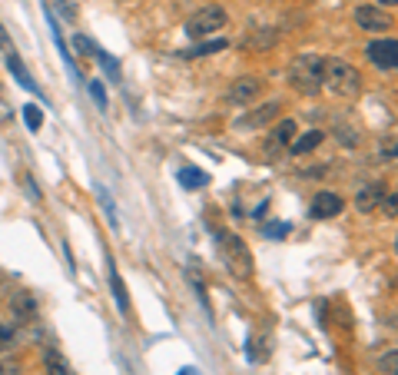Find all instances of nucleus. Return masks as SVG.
<instances>
[{"label": "nucleus", "mask_w": 398, "mask_h": 375, "mask_svg": "<svg viewBox=\"0 0 398 375\" xmlns=\"http://www.w3.org/2000/svg\"><path fill=\"white\" fill-rule=\"evenodd\" d=\"M97 60L103 63V70H107V77H110V80H120V67L113 63V57H110L107 50H100V47H97Z\"/></svg>", "instance_id": "nucleus-20"}, {"label": "nucleus", "mask_w": 398, "mask_h": 375, "mask_svg": "<svg viewBox=\"0 0 398 375\" xmlns=\"http://www.w3.org/2000/svg\"><path fill=\"white\" fill-rule=\"evenodd\" d=\"M395 252H398V236H395Z\"/></svg>", "instance_id": "nucleus-30"}, {"label": "nucleus", "mask_w": 398, "mask_h": 375, "mask_svg": "<svg viewBox=\"0 0 398 375\" xmlns=\"http://www.w3.org/2000/svg\"><path fill=\"white\" fill-rule=\"evenodd\" d=\"M279 110H282L279 100H269V103H263L259 110L246 113L243 120H239V126H246V130H249V126H253V130H256V126H266L269 120H276V116H279Z\"/></svg>", "instance_id": "nucleus-10"}, {"label": "nucleus", "mask_w": 398, "mask_h": 375, "mask_svg": "<svg viewBox=\"0 0 398 375\" xmlns=\"http://www.w3.org/2000/svg\"><path fill=\"white\" fill-rule=\"evenodd\" d=\"M365 57L375 63L379 70H398V40H372L369 47H365Z\"/></svg>", "instance_id": "nucleus-5"}, {"label": "nucleus", "mask_w": 398, "mask_h": 375, "mask_svg": "<svg viewBox=\"0 0 398 375\" xmlns=\"http://www.w3.org/2000/svg\"><path fill=\"white\" fill-rule=\"evenodd\" d=\"M325 67H329V60L322 57V53H299L289 67V83L299 93L315 96L325 87Z\"/></svg>", "instance_id": "nucleus-1"}, {"label": "nucleus", "mask_w": 398, "mask_h": 375, "mask_svg": "<svg viewBox=\"0 0 398 375\" xmlns=\"http://www.w3.org/2000/svg\"><path fill=\"white\" fill-rule=\"evenodd\" d=\"M325 90H332L342 100H355L362 93V73L345 60H329L325 67Z\"/></svg>", "instance_id": "nucleus-3"}, {"label": "nucleus", "mask_w": 398, "mask_h": 375, "mask_svg": "<svg viewBox=\"0 0 398 375\" xmlns=\"http://www.w3.org/2000/svg\"><path fill=\"white\" fill-rule=\"evenodd\" d=\"M43 369H47V375H73V369L67 366V359L57 349H43Z\"/></svg>", "instance_id": "nucleus-15"}, {"label": "nucleus", "mask_w": 398, "mask_h": 375, "mask_svg": "<svg viewBox=\"0 0 398 375\" xmlns=\"http://www.w3.org/2000/svg\"><path fill=\"white\" fill-rule=\"evenodd\" d=\"M10 312H14L17 322H33V316H37V302H33L30 292H17V296L10 299Z\"/></svg>", "instance_id": "nucleus-11"}, {"label": "nucleus", "mask_w": 398, "mask_h": 375, "mask_svg": "<svg viewBox=\"0 0 398 375\" xmlns=\"http://www.w3.org/2000/svg\"><path fill=\"white\" fill-rule=\"evenodd\" d=\"M179 183L186 186V190H199V186L209 183V176L203 173V170H193V166H183L179 170Z\"/></svg>", "instance_id": "nucleus-16"}, {"label": "nucleus", "mask_w": 398, "mask_h": 375, "mask_svg": "<svg viewBox=\"0 0 398 375\" xmlns=\"http://www.w3.org/2000/svg\"><path fill=\"white\" fill-rule=\"evenodd\" d=\"M23 120H27L30 130H40V123H43V113H40V106H23Z\"/></svg>", "instance_id": "nucleus-21"}, {"label": "nucleus", "mask_w": 398, "mask_h": 375, "mask_svg": "<svg viewBox=\"0 0 398 375\" xmlns=\"http://www.w3.org/2000/svg\"><path fill=\"white\" fill-rule=\"evenodd\" d=\"M322 140H325V133H322V130H309V133H302V136H295V140H292L289 153L292 156H305V153H312Z\"/></svg>", "instance_id": "nucleus-13"}, {"label": "nucleus", "mask_w": 398, "mask_h": 375, "mask_svg": "<svg viewBox=\"0 0 398 375\" xmlns=\"http://www.w3.org/2000/svg\"><path fill=\"white\" fill-rule=\"evenodd\" d=\"M7 70L17 77V83L23 90H37V83H33V77L27 73V67L20 63V57H17V50H7Z\"/></svg>", "instance_id": "nucleus-14"}, {"label": "nucleus", "mask_w": 398, "mask_h": 375, "mask_svg": "<svg viewBox=\"0 0 398 375\" xmlns=\"http://www.w3.org/2000/svg\"><path fill=\"white\" fill-rule=\"evenodd\" d=\"M295 133H299L295 120H282L279 126H272V133L266 136V156L276 160L279 153H286V150L292 146V140H295Z\"/></svg>", "instance_id": "nucleus-6"}, {"label": "nucleus", "mask_w": 398, "mask_h": 375, "mask_svg": "<svg viewBox=\"0 0 398 375\" xmlns=\"http://www.w3.org/2000/svg\"><path fill=\"white\" fill-rule=\"evenodd\" d=\"M379 369H382L385 375H398V349H392V352L379 356Z\"/></svg>", "instance_id": "nucleus-19"}, {"label": "nucleus", "mask_w": 398, "mask_h": 375, "mask_svg": "<svg viewBox=\"0 0 398 375\" xmlns=\"http://www.w3.org/2000/svg\"><path fill=\"white\" fill-rule=\"evenodd\" d=\"M345 210V200H342L339 192H332V190H322L312 196V220H332V216H339V212Z\"/></svg>", "instance_id": "nucleus-7"}, {"label": "nucleus", "mask_w": 398, "mask_h": 375, "mask_svg": "<svg viewBox=\"0 0 398 375\" xmlns=\"http://www.w3.org/2000/svg\"><path fill=\"white\" fill-rule=\"evenodd\" d=\"M216 242H219V256H223L226 269L233 276H239V279H249L253 276V252H249V246L236 232H219Z\"/></svg>", "instance_id": "nucleus-2"}, {"label": "nucleus", "mask_w": 398, "mask_h": 375, "mask_svg": "<svg viewBox=\"0 0 398 375\" xmlns=\"http://www.w3.org/2000/svg\"><path fill=\"white\" fill-rule=\"evenodd\" d=\"M355 24H359L362 30H372V34L392 30V17L382 7H372V4H362V7H355Z\"/></svg>", "instance_id": "nucleus-8"}, {"label": "nucleus", "mask_w": 398, "mask_h": 375, "mask_svg": "<svg viewBox=\"0 0 398 375\" xmlns=\"http://www.w3.org/2000/svg\"><path fill=\"white\" fill-rule=\"evenodd\" d=\"M110 286H113V299H117V309H120V312H130L127 286L120 282V276H117V272H113V266H110Z\"/></svg>", "instance_id": "nucleus-17"}, {"label": "nucleus", "mask_w": 398, "mask_h": 375, "mask_svg": "<svg viewBox=\"0 0 398 375\" xmlns=\"http://www.w3.org/2000/svg\"><path fill=\"white\" fill-rule=\"evenodd\" d=\"M223 27H226V10L219 4H206V7H199L193 17L186 20V34L193 40L209 37V34H216V30H223Z\"/></svg>", "instance_id": "nucleus-4"}, {"label": "nucleus", "mask_w": 398, "mask_h": 375, "mask_svg": "<svg viewBox=\"0 0 398 375\" xmlns=\"http://www.w3.org/2000/svg\"><path fill=\"white\" fill-rule=\"evenodd\" d=\"M286 232H289L286 222H269V226H266V236H272V240H279V236H286Z\"/></svg>", "instance_id": "nucleus-27"}, {"label": "nucleus", "mask_w": 398, "mask_h": 375, "mask_svg": "<svg viewBox=\"0 0 398 375\" xmlns=\"http://www.w3.org/2000/svg\"><path fill=\"white\" fill-rule=\"evenodd\" d=\"M379 4H385V7H398V0H379Z\"/></svg>", "instance_id": "nucleus-28"}, {"label": "nucleus", "mask_w": 398, "mask_h": 375, "mask_svg": "<svg viewBox=\"0 0 398 375\" xmlns=\"http://www.w3.org/2000/svg\"><path fill=\"white\" fill-rule=\"evenodd\" d=\"M219 50H226V40H209V43H199V47H193V50H183L179 57H206V53H219Z\"/></svg>", "instance_id": "nucleus-18"}, {"label": "nucleus", "mask_w": 398, "mask_h": 375, "mask_svg": "<svg viewBox=\"0 0 398 375\" xmlns=\"http://www.w3.org/2000/svg\"><path fill=\"white\" fill-rule=\"evenodd\" d=\"M335 136H339V143L342 146H355L359 143V136H355V130H352V126H335Z\"/></svg>", "instance_id": "nucleus-22"}, {"label": "nucleus", "mask_w": 398, "mask_h": 375, "mask_svg": "<svg viewBox=\"0 0 398 375\" xmlns=\"http://www.w3.org/2000/svg\"><path fill=\"white\" fill-rule=\"evenodd\" d=\"M179 375H196V372H193V369H183V372H179Z\"/></svg>", "instance_id": "nucleus-29"}, {"label": "nucleus", "mask_w": 398, "mask_h": 375, "mask_svg": "<svg viewBox=\"0 0 398 375\" xmlns=\"http://www.w3.org/2000/svg\"><path fill=\"white\" fill-rule=\"evenodd\" d=\"M23 369H20V362H14V359H0V375H20Z\"/></svg>", "instance_id": "nucleus-26"}, {"label": "nucleus", "mask_w": 398, "mask_h": 375, "mask_svg": "<svg viewBox=\"0 0 398 375\" xmlns=\"http://www.w3.org/2000/svg\"><path fill=\"white\" fill-rule=\"evenodd\" d=\"M382 200H385V186L382 183H372L365 186V190L355 196V206H359V212H372V210H379Z\"/></svg>", "instance_id": "nucleus-12"}, {"label": "nucleus", "mask_w": 398, "mask_h": 375, "mask_svg": "<svg viewBox=\"0 0 398 375\" xmlns=\"http://www.w3.org/2000/svg\"><path fill=\"white\" fill-rule=\"evenodd\" d=\"M385 216H398V190L395 192H385V200H382V206H379Z\"/></svg>", "instance_id": "nucleus-25"}, {"label": "nucleus", "mask_w": 398, "mask_h": 375, "mask_svg": "<svg viewBox=\"0 0 398 375\" xmlns=\"http://www.w3.org/2000/svg\"><path fill=\"white\" fill-rule=\"evenodd\" d=\"M90 96L97 100L100 110H107V90H103V83H100V80H90Z\"/></svg>", "instance_id": "nucleus-23"}, {"label": "nucleus", "mask_w": 398, "mask_h": 375, "mask_svg": "<svg viewBox=\"0 0 398 375\" xmlns=\"http://www.w3.org/2000/svg\"><path fill=\"white\" fill-rule=\"evenodd\" d=\"M14 326H7V322H0V352H7V349H14Z\"/></svg>", "instance_id": "nucleus-24"}, {"label": "nucleus", "mask_w": 398, "mask_h": 375, "mask_svg": "<svg viewBox=\"0 0 398 375\" xmlns=\"http://www.w3.org/2000/svg\"><path fill=\"white\" fill-rule=\"evenodd\" d=\"M259 90H263V83L256 77H243V80H236L233 87L226 90V100L229 103H236V106H249L259 96Z\"/></svg>", "instance_id": "nucleus-9"}]
</instances>
